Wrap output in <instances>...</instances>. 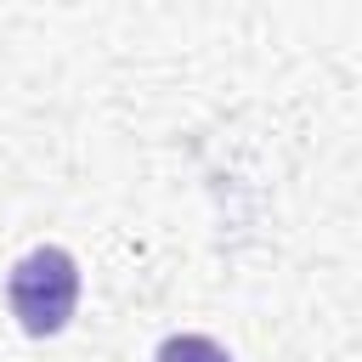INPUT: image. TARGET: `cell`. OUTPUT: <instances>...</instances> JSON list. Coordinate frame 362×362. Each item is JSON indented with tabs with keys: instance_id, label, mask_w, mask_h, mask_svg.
Returning a JSON list of instances; mask_svg holds the SVG:
<instances>
[{
	"instance_id": "cell-2",
	"label": "cell",
	"mask_w": 362,
	"mask_h": 362,
	"mask_svg": "<svg viewBox=\"0 0 362 362\" xmlns=\"http://www.w3.org/2000/svg\"><path fill=\"white\" fill-rule=\"evenodd\" d=\"M153 362H232V351L215 345L209 334H170Z\"/></svg>"
},
{
	"instance_id": "cell-1",
	"label": "cell",
	"mask_w": 362,
	"mask_h": 362,
	"mask_svg": "<svg viewBox=\"0 0 362 362\" xmlns=\"http://www.w3.org/2000/svg\"><path fill=\"white\" fill-rule=\"evenodd\" d=\"M6 305H11L23 334H34V339L62 334L74 305H79V266H74V255L57 249V243L28 249L11 266V277H6Z\"/></svg>"
}]
</instances>
